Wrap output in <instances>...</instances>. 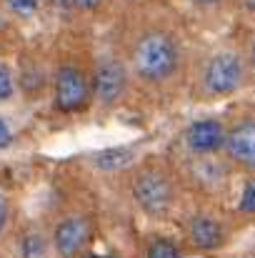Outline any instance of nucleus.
Listing matches in <instances>:
<instances>
[{"label":"nucleus","mask_w":255,"mask_h":258,"mask_svg":"<svg viewBox=\"0 0 255 258\" xmlns=\"http://www.w3.org/2000/svg\"><path fill=\"white\" fill-rule=\"evenodd\" d=\"M100 3H103V0H70V5H73V8L85 10V13H90V10L100 8Z\"/></svg>","instance_id":"nucleus-16"},{"label":"nucleus","mask_w":255,"mask_h":258,"mask_svg":"<svg viewBox=\"0 0 255 258\" xmlns=\"http://www.w3.org/2000/svg\"><path fill=\"white\" fill-rule=\"evenodd\" d=\"M238 208H240V213H245V216H255V175L245 183V188H243V193H240Z\"/></svg>","instance_id":"nucleus-14"},{"label":"nucleus","mask_w":255,"mask_h":258,"mask_svg":"<svg viewBox=\"0 0 255 258\" xmlns=\"http://www.w3.org/2000/svg\"><path fill=\"white\" fill-rule=\"evenodd\" d=\"M10 143V128H8V123L0 118V148H5Z\"/></svg>","instance_id":"nucleus-18"},{"label":"nucleus","mask_w":255,"mask_h":258,"mask_svg":"<svg viewBox=\"0 0 255 258\" xmlns=\"http://www.w3.org/2000/svg\"><path fill=\"white\" fill-rule=\"evenodd\" d=\"M245 71L248 66L235 50H220L208 60L205 73H203V86L210 95H218V98L230 95L238 88H243Z\"/></svg>","instance_id":"nucleus-2"},{"label":"nucleus","mask_w":255,"mask_h":258,"mask_svg":"<svg viewBox=\"0 0 255 258\" xmlns=\"http://www.w3.org/2000/svg\"><path fill=\"white\" fill-rule=\"evenodd\" d=\"M5 5H8L10 13H15V15H20V18H30V15L38 13L40 0H5Z\"/></svg>","instance_id":"nucleus-13"},{"label":"nucleus","mask_w":255,"mask_h":258,"mask_svg":"<svg viewBox=\"0 0 255 258\" xmlns=\"http://www.w3.org/2000/svg\"><path fill=\"white\" fill-rule=\"evenodd\" d=\"M188 233L195 248L200 251H215L225 243V231L220 226V221L210 218V216H195L188 223Z\"/></svg>","instance_id":"nucleus-9"},{"label":"nucleus","mask_w":255,"mask_h":258,"mask_svg":"<svg viewBox=\"0 0 255 258\" xmlns=\"http://www.w3.org/2000/svg\"><path fill=\"white\" fill-rule=\"evenodd\" d=\"M133 158H135L133 148H128V146H115V148H105V151L95 153L93 161H95V168H100V171H120V168L130 166Z\"/></svg>","instance_id":"nucleus-10"},{"label":"nucleus","mask_w":255,"mask_h":258,"mask_svg":"<svg viewBox=\"0 0 255 258\" xmlns=\"http://www.w3.org/2000/svg\"><path fill=\"white\" fill-rule=\"evenodd\" d=\"M180 45L165 30H150L138 38L133 48V68L143 81L160 83L178 71Z\"/></svg>","instance_id":"nucleus-1"},{"label":"nucleus","mask_w":255,"mask_h":258,"mask_svg":"<svg viewBox=\"0 0 255 258\" xmlns=\"http://www.w3.org/2000/svg\"><path fill=\"white\" fill-rule=\"evenodd\" d=\"M225 125L218 118H200L185 131V143L195 156H213L225 148Z\"/></svg>","instance_id":"nucleus-6"},{"label":"nucleus","mask_w":255,"mask_h":258,"mask_svg":"<svg viewBox=\"0 0 255 258\" xmlns=\"http://www.w3.org/2000/svg\"><path fill=\"white\" fill-rule=\"evenodd\" d=\"M13 73L5 63H0V100H8L13 95Z\"/></svg>","instance_id":"nucleus-15"},{"label":"nucleus","mask_w":255,"mask_h":258,"mask_svg":"<svg viewBox=\"0 0 255 258\" xmlns=\"http://www.w3.org/2000/svg\"><path fill=\"white\" fill-rule=\"evenodd\" d=\"M93 90L103 103H115L123 90H125V68L120 60L115 58H105L100 60L98 71H95V81H93Z\"/></svg>","instance_id":"nucleus-8"},{"label":"nucleus","mask_w":255,"mask_h":258,"mask_svg":"<svg viewBox=\"0 0 255 258\" xmlns=\"http://www.w3.org/2000/svg\"><path fill=\"white\" fill-rule=\"evenodd\" d=\"M5 223H8V201H5V196L0 193V233L5 231Z\"/></svg>","instance_id":"nucleus-17"},{"label":"nucleus","mask_w":255,"mask_h":258,"mask_svg":"<svg viewBox=\"0 0 255 258\" xmlns=\"http://www.w3.org/2000/svg\"><path fill=\"white\" fill-rule=\"evenodd\" d=\"M250 63H253V68H255V40H253V45H250Z\"/></svg>","instance_id":"nucleus-21"},{"label":"nucleus","mask_w":255,"mask_h":258,"mask_svg":"<svg viewBox=\"0 0 255 258\" xmlns=\"http://www.w3.org/2000/svg\"><path fill=\"white\" fill-rule=\"evenodd\" d=\"M90 258H113V256H90Z\"/></svg>","instance_id":"nucleus-22"},{"label":"nucleus","mask_w":255,"mask_h":258,"mask_svg":"<svg viewBox=\"0 0 255 258\" xmlns=\"http://www.w3.org/2000/svg\"><path fill=\"white\" fill-rule=\"evenodd\" d=\"M133 198L148 216H165L173 206V183L160 171H140L133 178Z\"/></svg>","instance_id":"nucleus-3"},{"label":"nucleus","mask_w":255,"mask_h":258,"mask_svg":"<svg viewBox=\"0 0 255 258\" xmlns=\"http://www.w3.org/2000/svg\"><path fill=\"white\" fill-rule=\"evenodd\" d=\"M145 258H180V251H178L175 241H170V238H155L148 246Z\"/></svg>","instance_id":"nucleus-12"},{"label":"nucleus","mask_w":255,"mask_h":258,"mask_svg":"<svg viewBox=\"0 0 255 258\" xmlns=\"http://www.w3.org/2000/svg\"><path fill=\"white\" fill-rule=\"evenodd\" d=\"M240 5H243V10H248L250 15H255V0H240Z\"/></svg>","instance_id":"nucleus-20"},{"label":"nucleus","mask_w":255,"mask_h":258,"mask_svg":"<svg viewBox=\"0 0 255 258\" xmlns=\"http://www.w3.org/2000/svg\"><path fill=\"white\" fill-rule=\"evenodd\" d=\"M88 98H90V83L83 71L73 66L60 68L55 76V105L63 113H75L88 105Z\"/></svg>","instance_id":"nucleus-4"},{"label":"nucleus","mask_w":255,"mask_h":258,"mask_svg":"<svg viewBox=\"0 0 255 258\" xmlns=\"http://www.w3.org/2000/svg\"><path fill=\"white\" fill-rule=\"evenodd\" d=\"M225 153L233 166L255 173V118H243L228 131Z\"/></svg>","instance_id":"nucleus-5"},{"label":"nucleus","mask_w":255,"mask_h":258,"mask_svg":"<svg viewBox=\"0 0 255 258\" xmlns=\"http://www.w3.org/2000/svg\"><path fill=\"white\" fill-rule=\"evenodd\" d=\"M20 256L23 258H48V243L38 231H28L20 238Z\"/></svg>","instance_id":"nucleus-11"},{"label":"nucleus","mask_w":255,"mask_h":258,"mask_svg":"<svg viewBox=\"0 0 255 258\" xmlns=\"http://www.w3.org/2000/svg\"><path fill=\"white\" fill-rule=\"evenodd\" d=\"M88 241H90V223L83 216H68L55 226L53 246L63 258L78 256L88 246Z\"/></svg>","instance_id":"nucleus-7"},{"label":"nucleus","mask_w":255,"mask_h":258,"mask_svg":"<svg viewBox=\"0 0 255 258\" xmlns=\"http://www.w3.org/2000/svg\"><path fill=\"white\" fill-rule=\"evenodd\" d=\"M198 8H218V5H223L225 0H193Z\"/></svg>","instance_id":"nucleus-19"}]
</instances>
